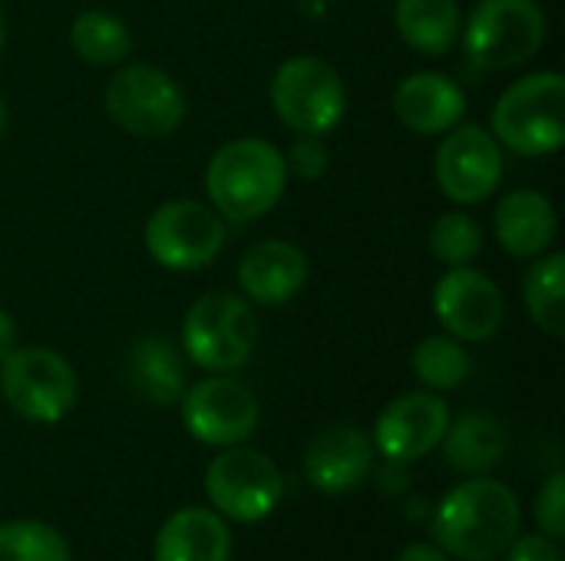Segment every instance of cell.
Here are the masks:
<instances>
[{
	"label": "cell",
	"instance_id": "17",
	"mask_svg": "<svg viewBox=\"0 0 565 561\" xmlns=\"http://www.w3.org/2000/svg\"><path fill=\"white\" fill-rule=\"evenodd\" d=\"M308 281V258L291 241H258L238 261V288L255 304H288Z\"/></svg>",
	"mask_w": 565,
	"mask_h": 561
},
{
	"label": "cell",
	"instance_id": "33",
	"mask_svg": "<svg viewBox=\"0 0 565 561\" xmlns=\"http://www.w3.org/2000/svg\"><path fill=\"white\" fill-rule=\"evenodd\" d=\"M7 122H10V116H7V103L0 99V136L7 132Z\"/></svg>",
	"mask_w": 565,
	"mask_h": 561
},
{
	"label": "cell",
	"instance_id": "11",
	"mask_svg": "<svg viewBox=\"0 0 565 561\" xmlns=\"http://www.w3.org/2000/svg\"><path fill=\"white\" fill-rule=\"evenodd\" d=\"M434 179L450 202L480 205L500 188L503 145L483 126L457 122L450 132H444V142L437 145Z\"/></svg>",
	"mask_w": 565,
	"mask_h": 561
},
{
	"label": "cell",
	"instance_id": "22",
	"mask_svg": "<svg viewBox=\"0 0 565 561\" xmlns=\"http://www.w3.org/2000/svg\"><path fill=\"white\" fill-rule=\"evenodd\" d=\"M129 380L136 384V390L146 400H152L159 407L179 403L185 387H189L185 384V360H182L179 347L162 334H149V337L132 344Z\"/></svg>",
	"mask_w": 565,
	"mask_h": 561
},
{
	"label": "cell",
	"instance_id": "24",
	"mask_svg": "<svg viewBox=\"0 0 565 561\" xmlns=\"http://www.w3.org/2000/svg\"><path fill=\"white\" fill-rule=\"evenodd\" d=\"M70 46L89 66H116L132 53V33L106 10H83L70 26Z\"/></svg>",
	"mask_w": 565,
	"mask_h": 561
},
{
	"label": "cell",
	"instance_id": "34",
	"mask_svg": "<svg viewBox=\"0 0 565 561\" xmlns=\"http://www.w3.org/2000/svg\"><path fill=\"white\" fill-rule=\"evenodd\" d=\"M3 43H7V23H3V10H0V53H3Z\"/></svg>",
	"mask_w": 565,
	"mask_h": 561
},
{
	"label": "cell",
	"instance_id": "4",
	"mask_svg": "<svg viewBox=\"0 0 565 561\" xmlns=\"http://www.w3.org/2000/svg\"><path fill=\"white\" fill-rule=\"evenodd\" d=\"M258 344V321L245 298L228 291L202 294L182 321L185 357L209 374H232L248 364Z\"/></svg>",
	"mask_w": 565,
	"mask_h": 561
},
{
	"label": "cell",
	"instance_id": "10",
	"mask_svg": "<svg viewBox=\"0 0 565 561\" xmlns=\"http://www.w3.org/2000/svg\"><path fill=\"white\" fill-rule=\"evenodd\" d=\"M225 248V222L215 208L175 198L159 205L146 222V251L169 271H199Z\"/></svg>",
	"mask_w": 565,
	"mask_h": 561
},
{
	"label": "cell",
	"instance_id": "23",
	"mask_svg": "<svg viewBox=\"0 0 565 561\" xmlns=\"http://www.w3.org/2000/svg\"><path fill=\"white\" fill-rule=\"evenodd\" d=\"M523 301L533 317V324L550 334H565V255H540V261L523 278Z\"/></svg>",
	"mask_w": 565,
	"mask_h": 561
},
{
	"label": "cell",
	"instance_id": "16",
	"mask_svg": "<svg viewBox=\"0 0 565 561\" xmlns=\"http://www.w3.org/2000/svg\"><path fill=\"white\" fill-rule=\"evenodd\" d=\"M467 112V93L447 73H411L394 89V116L417 136H444Z\"/></svg>",
	"mask_w": 565,
	"mask_h": 561
},
{
	"label": "cell",
	"instance_id": "7",
	"mask_svg": "<svg viewBox=\"0 0 565 561\" xmlns=\"http://www.w3.org/2000/svg\"><path fill=\"white\" fill-rule=\"evenodd\" d=\"M0 393L26 423H60L76 403V374L50 347H13L0 360Z\"/></svg>",
	"mask_w": 565,
	"mask_h": 561
},
{
	"label": "cell",
	"instance_id": "13",
	"mask_svg": "<svg viewBox=\"0 0 565 561\" xmlns=\"http://www.w3.org/2000/svg\"><path fill=\"white\" fill-rule=\"evenodd\" d=\"M434 314L450 337L460 344L490 341L507 314L500 288L477 268H450L434 288Z\"/></svg>",
	"mask_w": 565,
	"mask_h": 561
},
{
	"label": "cell",
	"instance_id": "15",
	"mask_svg": "<svg viewBox=\"0 0 565 561\" xmlns=\"http://www.w3.org/2000/svg\"><path fill=\"white\" fill-rule=\"evenodd\" d=\"M374 470V440L354 423L321 430L305 450V476L324 496L354 493Z\"/></svg>",
	"mask_w": 565,
	"mask_h": 561
},
{
	"label": "cell",
	"instance_id": "32",
	"mask_svg": "<svg viewBox=\"0 0 565 561\" xmlns=\"http://www.w3.org/2000/svg\"><path fill=\"white\" fill-rule=\"evenodd\" d=\"M13 347H17V324H13V317L0 308V360H3Z\"/></svg>",
	"mask_w": 565,
	"mask_h": 561
},
{
	"label": "cell",
	"instance_id": "31",
	"mask_svg": "<svg viewBox=\"0 0 565 561\" xmlns=\"http://www.w3.org/2000/svg\"><path fill=\"white\" fill-rule=\"evenodd\" d=\"M394 561H447V555H444V549H437V546L414 542V546H407Z\"/></svg>",
	"mask_w": 565,
	"mask_h": 561
},
{
	"label": "cell",
	"instance_id": "30",
	"mask_svg": "<svg viewBox=\"0 0 565 561\" xmlns=\"http://www.w3.org/2000/svg\"><path fill=\"white\" fill-rule=\"evenodd\" d=\"M507 561H563V552H559V542L536 532V536L513 539L507 549Z\"/></svg>",
	"mask_w": 565,
	"mask_h": 561
},
{
	"label": "cell",
	"instance_id": "3",
	"mask_svg": "<svg viewBox=\"0 0 565 561\" xmlns=\"http://www.w3.org/2000/svg\"><path fill=\"white\" fill-rule=\"evenodd\" d=\"M493 136L516 155H550L565 142V79L540 69L513 86L493 106Z\"/></svg>",
	"mask_w": 565,
	"mask_h": 561
},
{
	"label": "cell",
	"instance_id": "29",
	"mask_svg": "<svg viewBox=\"0 0 565 561\" xmlns=\"http://www.w3.org/2000/svg\"><path fill=\"white\" fill-rule=\"evenodd\" d=\"M328 145H324V136H298V142L291 145L285 165L288 172H295L298 179H321L328 172Z\"/></svg>",
	"mask_w": 565,
	"mask_h": 561
},
{
	"label": "cell",
	"instance_id": "19",
	"mask_svg": "<svg viewBox=\"0 0 565 561\" xmlns=\"http://www.w3.org/2000/svg\"><path fill=\"white\" fill-rule=\"evenodd\" d=\"M156 561H228L232 559V532L215 509L185 506L172 513L152 546Z\"/></svg>",
	"mask_w": 565,
	"mask_h": 561
},
{
	"label": "cell",
	"instance_id": "5",
	"mask_svg": "<svg viewBox=\"0 0 565 561\" xmlns=\"http://www.w3.org/2000/svg\"><path fill=\"white\" fill-rule=\"evenodd\" d=\"M460 36L480 69H513L546 43V13L540 0H480Z\"/></svg>",
	"mask_w": 565,
	"mask_h": 561
},
{
	"label": "cell",
	"instance_id": "28",
	"mask_svg": "<svg viewBox=\"0 0 565 561\" xmlns=\"http://www.w3.org/2000/svg\"><path fill=\"white\" fill-rule=\"evenodd\" d=\"M536 522L540 532L550 536L553 542H563L565 536V476L553 473L546 486L536 496Z\"/></svg>",
	"mask_w": 565,
	"mask_h": 561
},
{
	"label": "cell",
	"instance_id": "27",
	"mask_svg": "<svg viewBox=\"0 0 565 561\" xmlns=\"http://www.w3.org/2000/svg\"><path fill=\"white\" fill-rule=\"evenodd\" d=\"M480 248H483V228L467 212H447L430 225V255L447 268L470 265L480 255Z\"/></svg>",
	"mask_w": 565,
	"mask_h": 561
},
{
	"label": "cell",
	"instance_id": "26",
	"mask_svg": "<svg viewBox=\"0 0 565 561\" xmlns=\"http://www.w3.org/2000/svg\"><path fill=\"white\" fill-rule=\"evenodd\" d=\"M0 561H70V546L53 526L17 519L0 526Z\"/></svg>",
	"mask_w": 565,
	"mask_h": 561
},
{
	"label": "cell",
	"instance_id": "14",
	"mask_svg": "<svg viewBox=\"0 0 565 561\" xmlns=\"http://www.w3.org/2000/svg\"><path fill=\"white\" fill-rule=\"evenodd\" d=\"M450 427L447 403L430 390L404 393L391 400L374 423V450H381L394 463H417L434 453Z\"/></svg>",
	"mask_w": 565,
	"mask_h": 561
},
{
	"label": "cell",
	"instance_id": "2",
	"mask_svg": "<svg viewBox=\"0 0 565 561\" xmlns=\"http://www.w3.org/2000/svg\"><path fill=\"white\" fill-rule=\"evenodd\" d=\"M288 185L285 155L255 136L232 139L209 159L205 192L212 208L228 222H255L268 215Z\"/></svg>",
	"mask_w": 565,
	"mask_h": 561
},
{
	"label": "cell",
	"instance_id": "18",
	"mask_svg": "<svg viewBox=\"0 0 565 561\" xmlns=\"http://www.w3.org/2000/svg\"><path fill=\"white\" fill-rule=\"evenodd\" d=\"M493 231L507 255L540 258L553 248L559 218L553 202L536 188H513L493 212Z\"/></svg>",
	"mask_w": 565,
	"mask_h": 561
},
{
	"label": "cell",
	"instance_id": "21",
	"mask_svg": "<svg viewBox=\"0 0 565 561\" xmlns=\"http://www.w3.org/2000/svg\"><path fill=\"white\" fill-rule=\"evenodd\" d=\"M444 456L457 473L487 476L507 453V430L493 413L470 410L444 433Z\"/></svg>",
	"mask_w": 565,
	"mask_h": 561
},
{
	"label": "cell",
	"instance_id": "20",
	"mask_svg": "<svg viewBox=\"0 0 565 561\" xmlns=\"http://www.w3.org/2000/svg\"><path fill=\"white\" fill-rule=\"evenodd\" d=\"M394 26L411 50L444 56L460 43L463 17L457 0H397Z\"/></svg>",
	"mask_w": 565,
	"mask_h": 561
},
{
	"label": "cell",
	"instance_id": "12",
	"mask_svg": "<svg viewBox=\"0 0 565 561\" xmlns=\"http://www.w3.org/2000/svg\"><path fill=\"white\" fill-rule=\"evenodd\" d=\"M179 403L189 436L218 450L245 443L258 430V417H262L255 393L225 374L185 387Z\"/></svg>",
	"mask_w": 565,
	"mask_h": 561
},
{
	"label": "cell",
	"instance_id": "1",
	"mask_svg": "<svg viewBox=\"0 0 565 561\" xmlns=\"http://www.w3.org/2000/svg\"><path fill=\"white\" fill-rule=\"evenodd\" d=\"M430 529L437 546L457 559H497L520 536L516 493L500 479L473 476L440 499L430 516Z\"/></svg>",
	"mask_w": 565,
	"mask_h": 561
},
{
	"label": "cell",
	"instance_id": "9",
	"mask_svg": "<svg viewBox=\"0 0 565 561\" xmlns=\"http://www.w3.org/2000/svg\"><path fill=\"white\" fill-rule=\"evenodd\" d=\"M106 112L129 136L162 139L182 126L185 93L166 69L149 63H132L109 79Z\"/></svg>",
	"mask_w": 565,
	"mask_h": 561
},
{
	"label": "cell",
	"instance_id": "25",
	"mask_svg": "<svg viewBox=\"0 0 565 561\" xmlns=\"http://www.w3.org/2000/svg\"><path fill=\"white\" fill-rule=\"evenodd\" d=\"M414 374L430 390H457L470 377V357L457 337H424L411 357Z\"/></svg>",
	"mask_w": 565,
	"mask_h": 561
},
{
	"label": "cell",
	"instance_id": "8",
	"mask_svg": "<svg viewBox=\"0 0 565 561\" xmlns=\"http://www.w3.org/2000/svg\"><path fill=\"white\" fill-rule=\"evenodd\" d=\"M285 493L278 466L252 446H225L205 470V496L222 519L262 522L268 519Z\"/></svg>",
	"mask_w": 565,
	"mask_h": 561
},
{
	"label": "cell",
	"instance_id": "6",
	"mask_svg": "<svg viewBox=\"0 0 565 561\" xmlns=\"http://www.w3.org/2000/svg\"><path fill=\"white\" fill-rule=\"evenodd\" d=\"M271 109L298 136H328L348 109L341 73L321 56H291L271 76Z\"/></svg>",
	"mask_w": 565,
	"mask_h": 561
}]
</instances>
